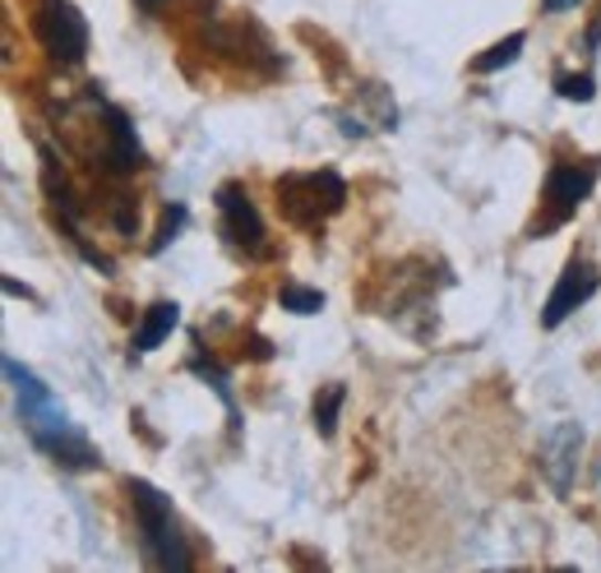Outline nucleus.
<instances>
[{"label": "nucleus", "mask_w": 601, "mask_h": 573, "mask_svg": "<svg viewBox=\"0 0 601 573\" xmlns=\"http://www.w3.org/2000/svg\"><path fill=\"white\" fill-rule=\"evenodd\" d=\"M218 208H222V237L237 250H259L265 246V218L250 204V195L241 186H222L218 190Z\"/></svg>", "instance_id": "obj_8"}, {"label": "nucleus", "mask_w": 601, "mask_h": 573, "mask_svg": "<svg viewBox=\"0 0 601 573\" xmlns=\"http://www.w3.org/2000/svg\"><path fill=\"white\" fill-rule=\"evenodd\" d=\"M573 6H579V0H546V10H556V14H560V10H573Z\"/></svg>", "instance_id": "obj_20"}, {"label": "nucleus", "mask_w": 601, "mask_h": 573, "mask_svg": "<svg viewBox=\"0 0 601 573\" xmlns=\"http://www.w3.org/2000/svg\"><path fill=\"white\" fill-rule=\"evenodd\" d=\"M176 320H180L176 301L148 305L144 320H139V329H135V337H129V356H144V352H153V347H163L167 337H172V329H176Z\"/></svg>", "instance_id": "obj_10"}, {"label": "nucleus", "mask_w": 601, "mask_h": 573, "mask_svg": "<svg viewBox=\"0 0 601 573\" xmlns=\"http://www.w3.org/2000/svg\"><path fill=\"white\" fill-rule=\"evenodd\" d=\"M556 93L569 102H592L597 97V80L592 74H556Z\"/></svg>", "instance_id": "obj_17"}, {"label": "nucleus", "mask_w": 601, "mask_h": 573, "mask_svg": "<svg viewBox=\"0 0 601 573\" xmlns=\"http://www.w3.org/2000/svg\"><path fill=\"white\" fill-rule=\"evenodd\" d=\"M107 129H112L107 167H112L116 176H129V171L144 163V148H139V135H135V121H129L121 107H107Z\"/></svg>", "instance_id": "obj_9"}, {"label": "nucleus", "mask_w": 601, "mask_h": 573, "mask_svg": "<svg viewBox=\"0 0 601 573\" xmlns=\"http://www.w3.org/2000/svg\"><path fill=\"white\" fill-rule=\"evenodd\" d=\"M518 51H522V33H514V38H505L500 46H490V51H481V56L473 61V70H477V74H495V70H505V65H514V61H518Z\"/></svg>", "instance_id": "obj_14"}, {"label": "nucleus", "mask_w": 601, "mask_h": 573, "mask_svg": "<svg viewBox=\"0 0 601 573\" xmlns=\"http://www.w3.org/2000/svg\"><path fill=\"white\" fill-rule=\"evenodd\" d=\"M190 371H195V375H204L208 384H214V388H218V398L227 403V416H231V426H237V421H241V416H237V398H231V379H227V371H218V366H214V361H204L199 352L190 356Z\"/></svg>", "instance_id": "obj_13"}, {"label": "nucleus", "mask_w": 601, "mask_h": 573, "mask_svg": "<svg viewBox=\"0 0 601 573\" xmlns=\"http://www.w3.org/2000/svg\"><path fill=\"white\" fill-rule=\"evenodd\" d=\"M0 366H6V379L19 388V407H38V403H51V388H46V384H42L33 371H23L14 356H6V361H0Z\"/></svg>", "instance_id": "obj_11"}, {"label": "nucleus", "mask_w": 601, "mask_h": 573, "mask_svg": "<svg viewBox=\"0 0 601 573\" xmlns=\"http://www.w3.org/2000/svg\"><path fill=\"white\" fill-rule=\"evenodd\" d=\"M23 411V426H29L33 445L46 449L51 458H56L61 467H70V472H93V467L102 462V454L84 439L80 426H70L65 416L51 407V403H38V407H19Z\"/></svg>", "instance_id": "obj_2"}, {"label": "nucleus", "mask_w": 601, "mask_h": 573, "mask_svg": "<svg viewBox=\"0 0 601 573\" xmlns=\"http://www.w3.org/2000/svg\"><path fill=\"white\" fill-rule=\"evenodd\" d=\"M6 292H10V296H33V292H29V286H23L19 278H6Z\"/></svg>", "instance_id": "obj_19"}, {"label": "nucleus", "mask_w": 601, "mask_h": 573, "mask_svg": "<svg viewBox=\"0 0 601 573\" xmlns=\"http://www.w3.org/2000/svg\"><path fill=\"white\" fill-rule=\"evenodd\" d=\"M163 6H167V0H139V10H148V14H153V10H163Z\"/></svg>", "instance_id": "obj_21"}, {"label": "nucleus", "mask_w": 601, "mask_h": 573, "mask_svg": "<svg viewBox=\"0 0 601 573\" xmlns=\"http://www.w3.org/2000/svg\"><path fill=\"white\" fill-rule=\"evenodd\" d=\"M579 458H583V426L564 421V426H556L551 435H546V445H541V472H546V481H551L556 494L573 490Z\"/></svg>", "instance_id": "obj_6"}, {"label": "nucleus", "mask_w": 601, "mask_h": 573, "mask_svg": "<svg viewBox=\"0 0 601 573\" xmlns=\"http://www.w3.org/2000/svg\"><path fill=\"white\" fill-rule=\"evenodd\" d=\"M278 305L292 310V315H320V310H324V292H310V286H292V282H287L282 292H278Z\"/></svg>", "instance_id": "obj_15"}, {"label": "nucleus", "mask_w": 601, "mask_h": 573, "mask_svg": "<svg viewBox=\"0 0 601 573\" xmlns=\"http://www.w3.org/2000/svg\"><path fill=\"white\" fill-rule=\"evenodd\" d=\"M597 186V163H556L546 176V204H551V218L541 222V231H556L573 208H579Z\"/></svg>", "instance_id": "obj_5"}, {"label": "nucleus", "mask_w": 601, "mask_h": 573, "mask_svg": "<svg viewBox=\"0 0 601 573\" xmlns=\"http://www.w3.org/2000/svg\"><path fill=\"white\" fill-rule=\"evenodd\" d=\"M343 403H348V388H343V384L320 388V398H315V430H320L324 439L338 435V411H343Z\"/></svg>", "instance_id": "obj_12"}, {"label": "nucleus", "mask_w": 601, "mask_h": 573, "mask_svg": "<svg viewBox=\"0 0 601 573\" xmlns=\"http://www.w3.org/2000/svg\"><path fill=\"white\" fill-rule=\"evenodd\" d=\"M278 199L297 222H320V218L338 213V208L348 204V186L333 167H324V171H310V176L278 180Z\"/></svg>", "instance_id": "obj_3"}, {"label": "nucleus", "mask_w": 601, "mask_h": 573, "mask_svg": "<svg viewBox=\"0 0 601 573\" xmlns=\"http://www.w3.org/2000/svg\"><path fill=\"white\" fill-rule=\"evenodd\" d=\"M38 38L56 65H80L89 56V23L70 0H42L38 6Z\"/></svg>", "instance_id": "obj_4"}, {"label": "nucleus", "mask_w": 601, "mask_h": 573, "mask_svg": "<svg viewBox=\"0 0 601 573\" xmlns=\"http://www.w3.org/2000/svg\"><path fill=\"white\" fill-rule=\"evenodd\" d=\"M112 222H116V231L121 237H135V227H139V213H135V204H112Z\"/></svg>", "instance_id": "obj_18"}, {"label": "nucleus", "mask_w": 601, "mask_h": 573, "mask_svg": "<svg viewBox=\"0 0 601 573\" xmlns=\"http://www.w3.org/2000/svg\"><path fill=\"white\" fill-rule=\"evenodd\" d=\"M597 286H601V273L592 264H583V259H573V264L560 273V282H556L551 301H546V310H541V329H560L573 310L592 301Z\"/></svg>", "instance_id": "obj_7"}, {"label": "nucleus", "mask_w": 601, "mask_h": 573, "mask_svg": "<svg viewBox=\"0 0 601 573\" xmlns=\"http://www.w3.org/2000/svg\"><path fill=\"white\" fill-rule=\"evenodd\" d=\"M129 500H135V523H139L144 560L158 564V569H190L195 555H190L186 536H180V528H176L167 494L153 490L148 481H129Z\"/></svg>", "instance_id": "obj_1"}, {"label": "nucleus", "mask_w": 601, "mask_h": 573, "mask_svg": "<svg viewBox=\"0 0 601 573\" xmlns=\"http://www.w3.org/2000/svg\"><path fill=\"white\" fill-rule=\"evenodd\" d=\"M186 227V204H167V213H163V227H158V237H153L148 254H163L172 241H176V231Z\"/></svg>", "instance_id": "obj_16"}]
</instances>
